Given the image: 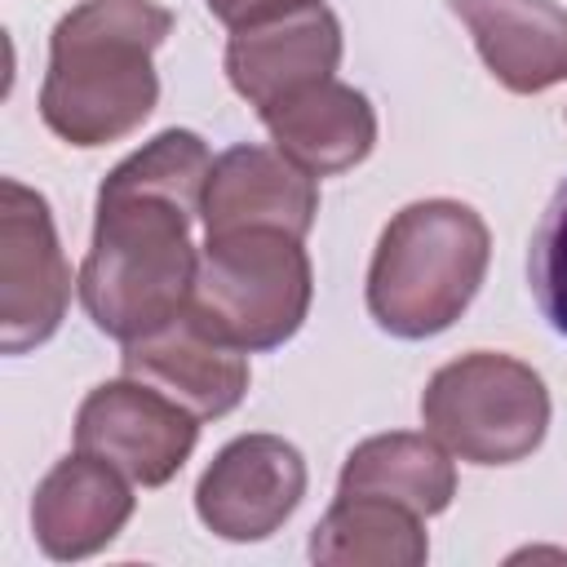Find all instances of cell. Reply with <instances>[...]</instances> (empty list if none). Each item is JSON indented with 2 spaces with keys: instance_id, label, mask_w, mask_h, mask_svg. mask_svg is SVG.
<instances>
[{
  "instance_id": "6da1fadb",
  "label": "cell",
  "mask_w": 567,
  "mask_h": 567,
  "mask_svg": "<svg viewBox=\"0 0 567 567\" xmlns=\"http://www.w3.org/2000/svg\"><path fill=\"white\" fill-rule=\"evenodd\" d=\"M173 13L155 0H84L49 35L40 120L66 146L93 151L128 137L159 102L151 53L168 40Z\"/></svg>"
},
{
  "instance_id": "7a4b0ae2",
  "label": "cell",
  "mask_w": 567,
  "mask_h": 567,
  "mask_svg": "<svg viewBox=\"0 0 567 567\" xmlns=\"http://www.w3.org/2000/svg\"><path fill=\"white\" fill-rule=\"evenodd\" d=\"M199 213L177 195L102 177L93 244L80 266V301L89 319L124 341H137L190 306L199 252L190 221Z\"/></svg>"
},
{
  "instance_id": "3957f363",
  "label": "cell",
  "mask_w": 567,
  "mask_h": 567,
  "mask_svg": "<svg viewBox=\"0 0 567 567\" xmlns=\"http://www.w3.org/2000/svg\"><path fill=\"white\" fill-rule=\"evenodd\" d=\"M487 257L492 230L470 204L416 199L399 208L377 239L368 266V315L390 337H434L470 310Z\"/></svg>"
},
{
  "instance_id": "277c9868",
  "label": "cell",
  "mask_w": 567,
  "mask_h": 567,
  "mask_svg": "<svg viewBox=\"0 0 567 567\" xmlns=\"http://www.w3.org/2000/svg\"><path fill=\"white\" fill-rule=\"evenodd\" d=\"M315 270L297 235L248 226L208 235L199 248L190 310L244 354L284 346L310 315Z\"/></svg>"
},
{
  "instance_id": "5b68a950",
  "label": "cell",
  "mask_w": 567,
  "mask_h": 567,
  "mask_svg": "<svg viewBox=\"0 0 567 567\" xmlns=\"http://www.w3.org/2000/svg\"><path fill=\"white\" fill-rule=\"evenodd\" d=\"M421 421L470 465H514L532 456L549 430V390L523 359L470 350L425 381Z\"/></svg>"
},
{
  "instance_id": "8992f818",
  "label": "cell",
  "mask_w": 567,
  "mask_h": 567,
  "mask_svg": "<svg viewBox=\"0 0 567 567\" xmlns=\"http://www.w3.org/2000/svg\"><path fill=\"white\" fill-rule=\"evenodd\" d=\"M71 306V266L40 190L18 177L0 182V350L44 346Z\"/></svg>"
},
{
  "instance_id": "52a82bcc",
  "label": "cell",
  "mask_w": 567,
  "mask_h": 567,
  "mask_svg": "<svg viewBox=\"0 0 567 567\" xmlns=\"http://www.w3.org/2000/svg\"><path fill=\"white\" fill-rule=\"evenodd\" d=\"M195 439L199 416L133 377L93 385L75 412V447L111 461L142 487H164L190 461Z\"/></svg>"
},
{
  "instance_id": "ba28073f",
  "label": "cell",
  "mask_w": 567,
  "mask_h": 567,
  "mask_svg": "<svg viewBox=\"0 0 567 567\" xmlns=\"http://www.w3.org/2000/svg\"><path fill=\"white\" fill-rule=\"evenodd\" d=\"M306 496V461L279 434L230 439L195 483L199 523L235 545L279 532Z\"/></svg>"
},
{
  "instance_id": "9c48e42d",
  "label": "cell",
  "mask_w": 567,
  "mask_h": 567,
  "mask_svg": "<svg viewBox=\"0 0 567 567\" xmlns=\"http://www.w3.org/2000/svg\"><path fill=\"white\" fill-rule=\"evenodd\" d=\"M124 377L146 381L151 390L168 394L199 421H217L235 412L248 394V359L239 346L221 341L190 306L168 319L164 328L124 341L120 354Z\"/></svg>"
},
{
  "instance_id": "30bf717a",
  "label": "cell",
  "mask_w": 567,
  "mask_h": 567,
  "mask_svg": "<svg viewBox=\"0 0 567 567\" xmlns=\"http://www.w3.org/2000/svg\"><path fill=\"white\" fill-rule=\"evenodd\" d=\"M337 62H341V22L323 0L239 27L226 40V80L257 111L315 80H328Z\"/></svg>"
},
{
  "instance_id": "8fae6325",
  "label": "cell",
  "mask_w": 567,
  "mask_h": 567,
  "mask_svg": "<svg viewBox=\"0 0 567 567\" xmlns=\"http://www.w3.org/2000/svg\"><path fill=\"white\" fill-rule=\"evenodd\" d=\"M319 213V186L306 168H297L275 146H230L213 159L204 186V235L275 226L297 239L310 235Z\"/></svg>"
},
{
  "instance_id": "7c38bea8",
  "label": "cell",
  "mask_w": 567,
  "mask_h": 567,
  "mask_svg": "<svg viewBox=\"0 0 567 567\" xmlns=\"http://www.w3.org/2000/svg\"><path fill=\"white\" fill-rule=\"evenodd\" d=\"M124 478L128 474L93 452L75 447V456H62L31 496L35 545L58 563L106 549L133 518V487Z\"/></svg>"
},
{
  "instance_id": "4fadbf2b",
  "label": "cell",
  "mask_w": 567,
  "mask_h": 567,
  "mask_svg": "<svg viewBox=\"0 0 567 567\" xmlns=\"http://www.w3.org/2000/svg\"><path fill=\"white\" fill-rule=\"evenodd\" d=\"M257 115L270 128L275 151H284L310 177H337V173L363 164L377 146L372 102L332 75L270 102Z\"/></svg>"
},
{
  "instance_id": "5bb4252c",
  "label": "cell",
  "mask_w": 567,
  "mask_h": 567,
  "mask_svg": "<svg viewBox=\"0 0 567 567\" xmlns=\"http://www.w3.org/2000/svg\"><path fill=\"white\" fill-rule=\"evenodd\" d=\"M474 49L509 93H545L567 80V9L554 0H452Z\"/></svg>"
},
{
  "instance_id": "9a60e30c",
  "label": "cell",
  "mask_w": 567,
  "mask_h": 567,
  "mask_svg": "<svg viewBox=\"0 0 567 567\" xmlns=\"http://www.w3.org/2000/svg\"><path fill=\"white\" fill-rule=\"evenodd\" d=\"M337 492L346 496H385L421 518L443 514L456 496V465L447 447L434 434H412V430H390L363 439L337 478Z\"/></svg>"
},
{
  "instance_id": "2e32d148",
  "label": "cell",
  "mask_w": 567,
  "mask_h": 567,
  "mask_svg": "<svg viewBox=\"0 0 567 567\" xmlns=\"http://www.w3.org/2000/svg\"><path fill=\"white\" fill-rule=\"evenodd\" d=\"M430 554L421 514L385 496H346L310 532V558L332 567H421Z\"/></svg>"
},
{
  "instance_id": "e0dca14e",
  "label": "cell",
  "mask_w": 567,
  "mask_h": 567,
  "mask_svg": "<svg viewBox=\"0 0 567 567\" xmlns=\"http://www.w3.org/2000/svg\"><path fill=\"white\" fill-rule=\"evenodd\" d=\"M527 284L549 319L554 332L567 337V182L554 190L545 204L536 230H532V252H527Z\"/></svg>"
},
{
  "instance_id": "ac0fdd59",
  "label": "cell",
  "mask_w": 567,
  "mask_h": 567,
  "mask_svg": "<svg viewBox=\"0 0 567 567\" xmlns=\"http://www.w3.org/2000/svg\"><path fill=\"white\" fill-rule=\"evenodd\" d=\"M204 4H208V13H213L217 22H226L230 31H239V27L279 18V13H288V9L315 4V0H204Z\"/></svg>"
}]
</instances>
